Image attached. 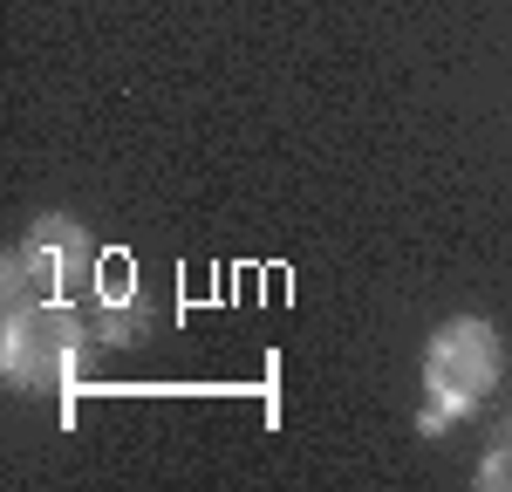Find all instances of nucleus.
I'll use <instances>...</instances> for the list:
<instances>
[{
  "instance_id": "obj_2",
  "label": "nucleus",
  "mask_w": 512,
  "mask_h": 492,
  "mask_svg": "<svg viewBox=\"0 0 512 492\" xmlns=\"http://www.w3.org/2000/svg\"><path fill=\"white\" fill-rule=\"evenodd\" d=\"M82 342H89V322L62 294L55 301H21L7 315V328H0V369H7V383L21 397H55L76 376Z\"/></svg>"
},
{
  "instance_id": "obj_1",
  "label": "nucleus",
  "mask_w": 512,
  "mask_h": 492,
  "mask_svg": "<svg viewBox=\"0 0 512 492\" xmlns=\"http://www.w3.org/2000/svg\"><path fill=\"white\" fill-rule=\"evenodd\" d=\"M499 369H506V349L492 322H478V315L444 322L424 342V431H444L465 410H478L499 390Z\"/></svg>"
},
{
  "instance_id": "obj_4",
  "label": "nucleus",
  "mask_w": 512,
  "mask_h": 492,
  "mask_svg": "<svg viewBox=\"0 0 512 492\" xmlns=\"http://www.w3.org/2000/svg\"><path fill=\"white\" fill-rule=\"evenodd\" d=\"M472 479H478L485 492H512V438H506V445H492V451H485V465H478Z\"/></svg>"
},
{
  "instance_id": "obj_3",
  "label": "nucleus",
  "mask_w": 512,
  "mask_h": 492,
  "mask_svg": "<svg viewBox=\"0 0 512 492\" xmlns=\"http://www.w3.org/2000/svg\"><path fill=\"white\" fill-rule=\"evenodd\" d=\"M89 274H103V253L89 246L76 219H62V212H48L28 226V240L7 253V267H0V294H7V308H21V301H55L62 287L89 281Z\"/></svg>"
}]
</instances>
